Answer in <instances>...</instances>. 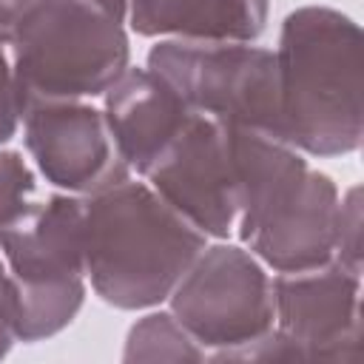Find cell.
<instances>
[{
    "label": "cell",
    "instance_id": "cell-1",
    "mask_svg": "<svg viewBox=\"0 0 364 364\" xmlns=\"http://www.w3.org/2000/svg\"><path fill=\"white\" fill-rule=\"evenodd\" d=\"M239 191L236 233L276 273L333 259L338 188L284 136L262 128H228Z\"/></svg>",
    "mask_w": 364,
    "mask_h": 364
},
{
    "label": "cell",
    "instance_id": "cell-2",
    "mask_svg": "<svg viewBox=\"0 0 364 364\" xmlns=\"http://www.w3.org/2000/svg\"><path fill=\"white\" fill-rule=\"evenodd\" d=\"M282 136L310 156H344L364 136V40L330 6L293 9L276 46Z\"/></svg>",
    "mask_w": 364,
    "mask_h": 364
},
{
    "label": "cell",
    "instance_id": "cell-3",
    "mask_svg": "<svg viewBox=\"0 0 364 364\" xmlns=\"http://www.w3.org/2000/svg\"><path fill=\"white\" fill-rule=\"evenodd\" d=\"M208 236L148 182L82 196V256L94 293L117 310H148L173 293Z\"/></svg>",
    "mask_w": 364,
    "mask_h": 364
},
{
    "label": "cell",
    "instance_id": "cell-4",
    "mask_svg": "<svg viewBox=\"0 0 364 364\" xmlns=\"http://www.w3.org/2000/svg\"><path fill=\"white\" fill-rule=\"evenodd\" d=\"M122 23L97 0H48L11 43L20 119L40 102L102 97L131 65Z\"/></svg>",
    "mask_w": 364,
    "mask_h": 364
},
{
    "label": "cell",
    "instance_id": "cell-5",
    "mask_svg": "<svg viewBox=\"0 0 364 364\" xmlns=\"http://www.w3.org/2000/svg\"><path fill=\"white\" fill-rule=\"evenodd\" d=\"M0 250L17 290V341H43L65 330L85 301L82 196L48 193L0 230Z\"/></svg>",
    "mask_w": 364,
    "mask_h": 364
},
{
    "label": "cell",
    "instance_id": "cell-6",
    "mask_svg": "<svg viewBox=\"0 0 364 364\" xmlns=\"http://www.w3.org/2000/svg\"><path fill=\"white\" fill-rule=\"evenodd\" d=\"M145 68L159 74L193 114L225 128H262L282 136L276 54L256 43L159 40Z\"/></svg>",
    "mask_w": 364,
    "mask_h": 364
},
{
    "label": "cell",
    "instance_id": "cell-7",
    "mask_svg": "<svg viewBox=\"0 0 364 364\" xmlns=\"http://www.w3.org/2000/svg\"><path fill=\"white\" fill-rule=\"evenodd\" d=\"M168 301L191 336L213 353L247 344L276 327L273 276L239 245H205Z\"/></svg>",
    "mask_w": 364,
    "mask_h": 364
},
{
    "label": "cell",
    "instance_id": "cell-8",
    "mask_svg": "<svg viewBox=\"0 0 364 364\" xmlns=\"http://www.w3.org/2000/svg\"><path fill=\"white\" fill-rule=\"evenodd\" d=\"M142 176L205 236L228 239L233 233L239 191L230 156V131L222 122L205 114H191Z\"/></svg>",
    "mask_w": 364,
    "mask_h": 364
},
{
    "label": "cell",
    "instance_id": "cell-9",
    "mask_svg": "<svg viewBox=\"0 0 364 364\" xmlns=\"http://www.w3.org/2000/svg\"><path fill=\"white\" fill-rule=\"evenodd\" d=\"M20 122L37 171L65 193L91 196L131 176L105 114L85 100L31 105Z\"/></svg>",
    "mask_w": 364,
    "mask_h": 364
},
{
    "label": "cell",
    "instance_id": "cell-10",
    "mask_svg": "<svg viewBox=\"0 0 364 364\" xmlns=\"http://www.w3.org/2000/svg\"><path fill=\"white\" fill-rule=\"evenodd\" d=\"M276 327L304 358L355 361L361 353V273L330 259L273 276Z\"/></svg>",
    "mask_w": 364,
    "mask_h": 364
},
{
    "label": "cell",
    "instance_id": "cell-11",
    "mask_svg": "<svg viewBox=\"0 0 364 364\" xmlns=\"http://www.w3.org/2000/svg\"><path fill=\"white\" fill-rule=\"evenodd\" d=\"M102 97L105 122L131 173H145L193 114L182 97L145 65H128Z\"/></svg>",
    "mask_w": 364,
    "mask_h": 364
},
{
    "label": "cell",
    "instance_id": "cell-12",
    "mask_svg": "<svg viewBox=\"0 0 364 364\" xmlns=\"http://www.w3.org/2000/svg\"><path fill=\"white\" fill-rule=\"evenodd\" d=\"M270 0H128L125 20L139 37L256 43Z\"/></svg>",
    "mask_w": 364,
    "mask_h": 364
},
{
    "label": "cell",
    "instance_id": "cell-13",
    "mask_svg": "<svg viewBox=\"0 0 364 364\" xmlns=\"http://www.w3.org/2000/svg\"><path fill=\"white\" fill-rule=\"evenodd\" d=\"M208 350L191 336V330L171 313L156 310L131 324L122 347V361H205Z\"/></svg>",
    "mask_w": 364,
    "mask_h": 364
},
{
    "label": "cell",
    "instance_id": "cell-14",
    "mask_svg": "<svg viewBox=\"0 0 364 364\" xmlns=\"http://www.w3.org/2000/svg\"><path fill=\"white\" fill-rule=\"evenodd\" d=\"M37 202V176L20 151H0V230L20 222Z\"/></svg>",
    "mask_w": 364,
    "mask_h": 364
},
{
    "label": "cell",
    "instance_id": "cell-15",
    "mask_svg": "<svg viewBox=\"0 0 364 364\" xmlns=\"http://www.w3.org/2000/svg\"><path fill=\"white\" fill-rule=\"evenodd\" d=\"M361 188L353 185L338 196V216H336V250L333 259L341 262L344 267L361 273L364 262V239H361V225H364V210H361Z\"/></svg>",
    "mask_w": 364,
    "mask_h": 364
},
{
    "label": "cell",
    "instance_id": "cell-16",
    "mask_svg": "<svg viewBox=\"0 0 364 364\" xmlns=\"http://www.w3.org/2000/svg\"><path fill=\"white\" fill-rule=\"evenodd\" d=\"M20 128V102L11 74V60L0 46V145L9 142Z\"/></svg>",
    "mask_w": 364,
    "mask_h": 364
},
{
    "label": "cell",
    "instance_id": "cell-17",
    "mask_svg": "<svg viewBox=\"0 0 364 364\" xmlns=\"http://www.w3.org/2000/svg\"><path fill=\"white\" fill-rule=\"evenodd\" d=\"M17 290L14 282L0 259V358L9 355L11 344L17 341Z\"/></svg>",
    "mask_w": 364,
    "mask_h": 364
},
{
    "label": "cell",
    "instance_id": "cell-18",
    "mask_svg": "<svg viewBox=\"0 0 364 364\" xmlns=\"http://www.w3.org/2000/svg\"><path fill=\"white\" fill-rule=\"evenodd\" d=\"M48 0H0V46H11L23 26L46 6Z\"/></svg>",
    "mask_w": 364,
    "mask_h": 364
},
{
    "label": "cell",
    "instance_id": "cell-19",
    "mask_svg": "<svg viewBox=\"0 0 364 364\" xmlns=\"http://www.w3.org/2000/svg\"><path fill=\"white\" fill-rule=\"evenodd\" d=\"M97 3H102L111 14H117L119 20H125V9H128V0H97Z\"/></svg>",
    "mask_w": 364,
    "mask_h": 364
}]
</instances>
